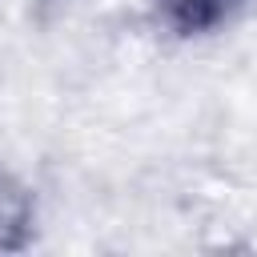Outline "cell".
<instances>
[{"instance_id": "2", "label": "cell", "mask_w": 257, "mask_h": 257, "mask_svg": "<svg viewBox=\"0 0 257 257\" xmlns=\"http://www.w3.org/2000/svg\"><path fill=\"white\" fill-rule=\"evenodd\" d=\"M32 193L0 169V249H20L32 233Z\"/></svg>"}, {"instance_id": "1", "label": "cell", "mask_w": 257, "mask_h": 257, "mask_svg": "<svg viewBox=\"0 0 257 257\" xmlns=\"http://www.w3.org/2000/svg\"><path fill=\"white\" fill-rule=\"evenodd\" d=\"M245 0H153L157 16L165 28H173L177 36H205L217 32L221 24H229L237 16Z\"/></svg>"}]
</instances>
